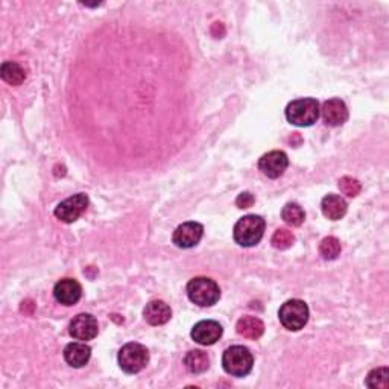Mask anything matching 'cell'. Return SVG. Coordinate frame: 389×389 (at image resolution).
<instances>
[{"label": "cell", "instance_id": "8992f818", "mask_svg": "<svg viewBox=\"0 0 389 389\" xmlns=\"http://www.w3.org/2000/svg\"><path fill=\"white\" fill-rule=\"evenodd\" d=\"M278 319L285 329L290 332H298L309 321V307L301 300H289L280 307Z\"/></svg>", "mask_w": 389, "mask_h": 389}, {"label": "cell", "instance_id": "603a6c76", "mask_svg": "<svg viewBox=\"0 0 389 389\" xmlns=\"http://www.w3.org/2000/svg\"><path fill=\"white\" fill-rule=\"evenodd\" d=\"M273 246L277 250H287L295 242V236L287 229H278L273 236Z\"/></svg>", "mask_w": 389, "mask_h": 389}, {"label": "cell", "instance_id": "ac0fdd59", "mask_svg": "<svg viewBox=\"0 0 389 389\" xmlns=\"http://www.w3.org/2000/svg\"><path fill=\"white\" fill-rule=\"evenodd\" d=\"M185 365L192 374H201L209 370L210 359L207 353H204L202 350H192L186 354Z\"/></svg>", "mask_w": 389, "mask_h": 389}, {"label": "cell", "instance_id": "44dd1931", "mask_svg": "<svg viewBox=\"0 0 389 389\" xmlns=\"http://www.w3.org/2000/svg\"><path fill=\"white\" fill-rule=\"evenodd\" d=\"M319 254L326 261H334L341 254V242L334 236L324 237L319 243Z\"/></svg>", "mask_w": 389, "mask_h": 389}, {"label": "cell", "instance_id": "5bb4252c", "mask_svg": "<svg viewBox=\"0 0 389 389\" xmlns=\"http://www.w3.org/2000/svg\"><path fill=\"white\" fill-rule=\"evenodd\" d=\"M92 358V349L84 342H72L64 349V361L73 368H81L87 365Z\"/></svg>", "mask_w": 389, "mask_h": 389}, {"label": "cell", "instance_id": "9a60e30c", "mask_svg": "<svg viewBox=\"0 0 389 389\" xmlns=\"http://www.w3.org/2000/svg\"><path fill=\"white\" fill-rule=\"evenodd\" d=\"M172 317V310L165 301L154 300L146 305L143 310V318L150 326H163Z\"/></svg>", "mask_w": 389, "mask_h": 389}, {"label": "cell", "instance_id": "4fadbf2b", "mask_svg": "<svg viewBox=\"0 0 389 389\" xmlns=\"http://www.w3.org/2000/svg\"><path fill=\"white\" fill-rule=\"evenodd\" d=\"M53 297L62 306H73L82 297L81 285L73 278H62L53 287Z\"/></svg>", "mask_w": 389, "mask_h": 389}, {"label": "cell", "instance_id": "3957f363", "mask_svg": "<svg viewBox=\"0 0 389 389\" xmlns=\"http://www.w3.org/2000/svg\"><path fill=\"white\" fill-rule=\"evenodd\" d=\"M187 297L192 302L201 307H210L221 298V289L207 277H197L187 285Z\"/></svg>", "mask_w": 389, "mask_h": 389}, {"label": "cell", "instance_id": "7a4b0ae2", "mask_svg": "<svg viewBox=\"0 0 389 389\" xmlns=\"http://www.w3.org/2000/svg\"><path fill=\"white\" fill-rule=\"evenodd\" d=\"M319 117V102L313 97H302V99L292 101L286 106L287 122L295 126H310Z\"/></svg>", "mask_w": 389, "mask_h": 389}, {"label": "cell", "instance_id": "e0dca14e", "mask_svg": "<svg viewBox=\"0 0 389 389\" xmlns=\"http://www.w3.org/2000/svg\"><path fill=\"white\" fill-rule=\"evenodd\" d=\"M236 330L241 336L256 341L258 338H262V334L265 333V324L262 322V319H258L256 317H243L237 321Z\"/></svg>", "mask_w": 389, "mask_h": 389}, {"label": "cell", "instance_id": "2e32d148", "mask_svg": "<svg viewBox=\"0 0 389 389\" xmlns=\"http://www.w3.org/2000/svg\"><path fill=\"white\" fill-rule=\"evenodd\" d=\"M322 214L330 221L342 219L345 213H347V202L339 194H327L321 202Z\"/></svg>", "mask_w": 389, "mask_h": 389}, {"label": "cell", "instance_id": "8fae6325", "mask_svg": "<svg viewBox=\"0 0 389 389\" xmlns=\"http://www.w3.org/2000/svg\"><path fill=\"white\" fill-rule=\"evenodd\" d=\"M204 234V226L198 222H185L177 230L174 231V243L182 250H187V248H193L199 243Z\"/></svg>", "mask_w": 389, "mask_h": 389}, {"label": "cell", "instance_id": "6da1fadb", "mask_svg": "<svg viewBox=\"0 0 389 389\" xmlns=\"http://www.w3.org/2000/svg\"><path fill=\"white\" fill-rule=\"evenodd\" d=\"M265 225L266 224L262 216H257V214L243 216V218L237 221L234 225V230H233L234 241L245 248L257 245L262 241V237L265 234Z\"/></svg>", "mask_w": 389, "mask_h": 389}, {"label": "cell", "instance_id": "7402d4cb", "mask_svg": "<svg viewBox=\"0 0 389 389\" xmlns=\"http://www.w3.org/2000/svg\"><path fill=\"white\" fill-rule=\"evenodd\" d=\"M365 383L371 389H386L389 386V370L386 366L373 370L366 377Z\"/></svg>", "mask_w": 389, "mask_h": 389}, {"label": "cell", "instance_id": "9c48e42d", "mask_svg": "<svg viewBox=\"0 0 389 389\" xmlns=\"http://www.w3.org/2000/svg\"><path fill=\"white\" fill-rule=\"evenodd\" d=\"M97 332H99L97 321L89 313H80L72 319L69 327L70 336L77 341H92L97 336Z\"/></svg>", "mask_w": 389, "mask_h": 389}, {"label": "cell", "instance_id": "277c9868", "mask_svg": "<svg viewBox=\"0 0 389 389\" xmlns=\"http://www.w3.org/2000/svg\"><path fill=\"white\" fill-rule=\"evenodd\" d=\"M253 354L243 345H233V347L226 349L222 356V366L225 373L234 377H243L250 374L253 370Z\"/></svg>", "mask_w": 389, "mask_h": 389}, {"label": "cell", "instance_id": "d6986e66", "mask_svg": "<svg viewBox=\"0 0 389 389\" xmlns=\"http://www.w3.org/2000/svg\"><path fill=\"white\" fill-rule=\"evenodd\" d=\"M0 77L9 85H20L25 81L26 73L17 62L6 61L2 64V69H0Z\"/></svg>", "mask_w": 389, "mask_h": 389}, {"label": "cell", "instance_id": "30bf717a", "mask_svg": "<svg viewBox=\"0 0 389 389\" xmlns=\"http://www.w3.org/2000/svg\"><path fill=\"white\" fill-rule=\"evenodd\" d=\"M222 332H224L222 326L218 321L204 319V321H199L198 324H194L190 336L199 345H213L221 339Z\"/></svg>", "mask_w": 389, "mask_h": 389}, {"label": "cell", "instance_id": "d4e9b609", "mask_svg": "<svg viewBox=\"0 0 389 389\" xmlns=\"http://www.w3.org/2000/svg\"><path fill=\"white\" fill-rule=\"evenodd\" d=\"M254 201L256 199H254V197H253V194L250 192H243V193L239 194V197H237L236 205L239 209H250V207H253Z\"/></svg>", "mask_w": 389, "mask_h": 389}, {"label": "cell", "instance_id": "ba28073f", "mask_svg": "<svg viewBox=\"0 0 389 389\" xmlns=\"http://www.w3.org/2000/svg\"><path fill=\"white\" fill-rule=\"evenodd\" d=\"M289 166V158L283 150H271L258 160V169L268 178H278L285 174V170Z\"/></svg>", "mask_w": 389, "mask_h": 389}, {"label": "cell", "instance_id": "52a82bcc", "mask_svg": "<svg viewBox=\"0 0 389 389\" xmlns=\"http://www.w3.org/2000/svg\"><path fill=\"white\" fill-rule=\"evenodd\" d=\"M87 207H89L87 194L78 193L60 202L53 213H55V216L61 222L72 224L81 218L82 213L87 210Z\"/></svg>", "mask_w": 389, "mask_h": 389}, {"label": "cell", "instance_id": "cb8c5ba5", "mask_svg": "<svg viewBox=\"0 0 389 389\" xmlns=\"http://www.w3.org/2000/svg\"><path fill=\"white\" fill-rule=\"evenodd\" d=\"M338 187L344 194H347V197H350V198L358 197L362 190L361 182L351 177H342L338 182Z\"/></svg>", "mask_w": 389, "mask_h": 389}, {"label": "cell", "instance_id": "5b68a950", "mask_svg": "<svg viewBox=\"0 0 389 389\" xmlns=\"http://www.w3.org/2000/svg\"><path fill=\"white\" fill-rule=\"evenodd\" d=\"M117 362L121 368L128 374H136L142 371L149 362V353L142 344L129 342L125 344L119 351Z\"/></svg>", "mask_w": 389, "mask_h": 389}, {"label": "cell", "instance_id": "ffe728a7", "mask_svg": "<svg viewBox=\"0 0 389 389\" xmlns=\"http://www.w3.org/2000/svg\"><path fill=\"white\" fill-rule=\"evenodd\" d=\"M282 218L290 226H300L302 222H305L306 213L301 209V205H298L297 202H289L282 210Z\"/></svg>", "mask_w": 389, "mask_h": 389}, {"label": "cell", "instance_id": "7c38bea8", "mask_svg": "<svg viewBox=\"0 0 389 389\" xmlns=\"http://www.w3.org/2000/svg\"><path fill=\"white\" fill-rule=\"evenodd\" d=\"M322 121L329 126H341L349 121V110L347 105L341 99H329L322 104L319 108Z\"/></svg>", "mask_w": 389, "mask_h": 389}]
</instances>
